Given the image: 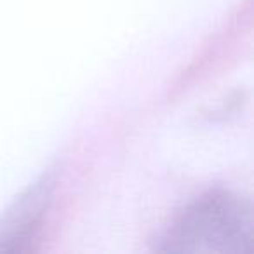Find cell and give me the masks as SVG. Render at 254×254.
<instances>
[{
  "label": "cell",
  "instance_id": "obj_1",
  "mask_svg": "<svg viewBox=\"0 0 254 254\" xmlns=\"http://www.w3.org/2000/svg\"><path fill=\"white\" fill-rule=\"evenodd\" d=\"M254 249V216L249 200L212 190L191 202L160 240L166 253L249 254Z\"/></svg>",
  "mask_w": 254,
  "mask_h": 254
},
{
  "label": "cell",
  "instance_id": "obj_2",
  "mask_svg": "<svg viewBox=\"0 0 254 254\" xmlns=\"http://www.w3.org/2000/svg\"><path fill=\"white\" fill-rule=\"evenodd\" d=\"M53 185L42 180L30 187L0 216V253H21L32 249L47 214Z\"/></svg>",
  "mask_w": 254,
  "mask_h": 254
}]
</instances>
